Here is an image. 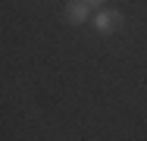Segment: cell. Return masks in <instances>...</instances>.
<instances>
[{
    "mask_svg": "<svg viewBox=\"0 0 147 141\" xmlns=\"http://www.w3.org/2000/svg\"><path fill=\"white\" fill-rule=\"evenodd\" d=\"M94 28L100 35H110V31L122 28V13L119 9H97L94 13Z\"/></svg>",
    "mask_w": 147,
    "mask_h": 141,
    "instance_id": "6da1fadb",
    "label": "cell"
},
{
    "mask_svg": "<svg viewBox=\"0 0 147 141\" xmlns=\"http://www.w3.org/2000/svg\"><path fill=\"white\" fill-rule=\"evenodd\" d=\"M88 16H91V6L85 3V0H69V3H66V19H69L72 25L88 22Z\"/></svg>",
    "mask_w": 147,
    "mask_h": 141,
    "instance_id": "7a4b0ae2",
    "label": "cell"
},
{
    "mask_svg": "<svg viewBox=\"0 0 147 141\" xmlns=\"http://www.w3.org/2000/svg\"><path fill=\"white\" fill-rule=\"evenodd\" d=\"M85 3H88L91 9H100V6H103V0H85Z\"/></svg>",
    "mask_w": 147,
    "mask_h": 141,
    "instance_id": "3957f363",
    "label": "cell"
}]
</instances>
